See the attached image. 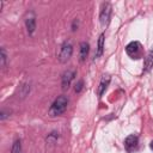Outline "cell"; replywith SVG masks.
Masks as SVG:
<instances>
[{
	"instance_id": "cell-1",
	"label": "cell",
	"mask_w": 153,
	"mask_h": 153,
	"mask_svg": "<svg viewBox=\"0 0 153 153\" xmlns=\"http://www.w3.org/2000/svg\"><path fill=\"white\" fill-rule=\"evenodd\" d=\"M67 105H68V98L66 96H59L53 102V104L50 105L49 111H48V115L50 117H57V116L62 115L66 111Z\"/></svg>"
},
{
	"instance_id": "cell-2",
	"label": "cell",
	"mask_w": 153,
	"mask_h": 153,
	"mask_svg": "<svg viewBox=\"0 0 153 153\" xmlns=\"http://www.w3.org/2000/svg\"><path fill=\"white\" fill-rule=\"evenodd\" d=\"M126 53L128 54V56H130L133 60H137L141 59L143 56V48L141 45L140 42L137 41H133L130 43L127 44L126 47Z\"/></svg>"
},
{
	"instance_id": "cell-3",
	"label": "cell",
	"mask_w": 153,
	"mask_h": 153,
	"mask_svg": "<svg viewBox=\"0 0 153 153\" xmlns=\"http://www.w3.org/2000/svg\"><path fill=\"white\" fill-rule=\"evenodd\" d=\"M73 54V44L71 41H65L61 47H60V51H59V55H57V59L61 63H65L67 62L71 56Z\"/></svg>"
},
{
	"instance_id": "cell-4",
	"label": "cell",
	"mask_w": 153,
	"mask_h": 153,
	"mask_svg": "<svg viewBox=\"0 0 153 153\" xmlns=\"http://www.w3.org/2000/svg\"><path fill=\"white\" fill-rule=\"evenodd\" d=\"M110 17H111V5L109 2H104L100 8V13H99V22L103 26H106L110 22Z\"/></svg>"
},
{
	"instance_id": "cell-5",
	"label": "cell",
	"mask_w": 153,
	"mask_h": 153,
	"mask_svg": "<svg viewBox=\"0 0 153 153\" xmlns=\"http://www.w3.org/2000/svg\"><path fill=\"white\" fill-rule=\"evenodd\" d=\"M75 75H76L75 69H67V71L63 72V74L61 76V87H62V90H68L69 88L71 82L73 81Z\"/></svg>"
},
{
	"instance_id": "cell-6",
	"label": "cell",
	"mask_w": 153,
	"mask_h": 153,
	"mask_svg": "<svg viewBox=\"0 0 153 153\" xmlns=\"http://www.w3.org/2000/svg\"><path fill=\"white\" fill-rule=\"evenodd\" d=\"M25 26H26L27 33L30 36H32L35 30H36V17H35V13L32 11H30L25 18Z\"/></svg>"
},
{
	"instance_id": "cell-7",
	"label": "cell",
	"mask_w": 153,
	"mask_h": 153,
	"mask_svg": "<svg viewBox=\"0 0 153 153\" xmlns=\"http://www.w3.org/2000/svg\"><path fill=\"white\" fill-rule=\"evenodd\" d=\"M137 143H139V139L135 134H131V135L127 136L126 140H124V147H126L127 152H129V153L133 152L137 147Z\"/></svg>"
},
{
	"instance_id": "cell-8",
	"label": "cell",
	"mask_w": 153,
	"mask_h": 153,
	"mask_svg": "<svg viewBox=\"0 0 153 153\" xmlns=\"http://www.w3.org/2000/svg\"><path fill=\"white\" fill-rule=\"evenodd\" d=\"M88 50H90V45L87 42H81L80 43V49H79V60L80 62H84L88 55Z\"/></svg>"
},
{
	"instance_id": "cell-9",
	"label": "cell",
	"mask_w": 153,
	"mask_h": 153,
	"mask_svg": "<svg viewBox=\"0 0 153 153\" xmlns=\"http://www.w3.org/2000/svg\"><path fill=\"white\" fill-rule=\"evenodd\" d=\"M109 84H110V76L109 75H103V78H102V80L99 82V87H98V96L99 97L103 96V93L108 88Z\"/></svg>"
},
{
	"instance_id": "cell-10",
	"label": "cell",
	"mask_w": 153,
	"mask_h": 153,
	"mask_svg": "<svg viewBox=\"0 0 153 153\" xmlns=\"http://www.w3.org/2000/svg\"><path fill=\"white\" fill-rule=\"evenodd\" d=\"M153 67V48L147 53L143 62V72H148Z\"/></svg>"
},
{
	"instance_id": "cell-11",
	"label": "cell",
	"mask_w": 153,
	"mask_h": 153,
	"mask_svg": "<svg viewBox=\"0 0 153 153\" xmlns=\"http://www.w3.org/2000/svg\"><path fill=\"white\" fill-rule=\"evenodd\" d=\"M103 51H104V33H100L99 38H98V42H97V50H96V55L94 57L98 59L103 55Z\"/></svg>"
},
{
	"instance_id": "cell-12",
	"label": "cell",
	"mask_w": 153,
	"mask_h": 153,
	"mask_svg": "<svg viewBox=\"0 0 153 153\" xmlns=\"http://www.w3.org/2000/svg\"><path fill=\"white\" fill-rule=\"evenodd\" d=\"M11 153H23V149H22V142L20 140H16L13 142V146H12V151Z\"/></svg>"
},
{
	"instance_id": "cell-13",
	"label": "cell",
	"mask_w": 153,
	"mask_h": 153,
	"mask_svg": "<svg viewBox=\"0 0 153 153\" xmlns=\"http://www.w3.org/2000/svg\"><path fill=\"white\" fill-rule=\"evenodd\" d=\"M57 139H59V133L57 131H51L47 136V142L48 143H54V142L57 141Z\"/></svg>"
},
{
	"instance_id": "cell-14",
	"label": "cell",
	"mask_w": 153,
	"mask_h": 153,
	"mask_svg": "<svg viewBox=\"0 0 153 153\" xmlns=\"http://www.w3.org/2000/svg\"><path fill=\"white\" fill-rule=\"evenodd\" d=\"M0 54H1V67H5L6 66V61H7V55H6V50H5L4 47H1Z\"/></svg>"
},
{
	"instance_id": "cell-15",
	"label": "cell",
	"mask_w": 153,
	"mask_h": 153,
	"mask_svg": "<svg viewBox=\"0 0 153 153\" xmlns=\"http://www.w3.org/2000/svg\"><path fill=\"white\" fill-rule=\"evenodd\" d=\"M82 87H84V81H82V80H79V81L75 84L74 90H75V92H76V93H79V92H81Z\"/></svg>"
},
{
	"instance_id": "cell-16",
	"label": "cell",
	"mask_w": 153,
	"mask_h": 153,
	"mask_svg": "<svg viewBox=\"0 0 153 153\" xmlns=\"http://www.w3.org/2000/svg\"><path fill=\"white\" fill-rule=\"evenodd\" d=\"M78 25H79V24H78V20L74 19V20H73V24H72V31H75V30L78 29Z\"/></svg>"
},
{
	"instance_id": "cell-17",
	"label": "cell",
	"mask_w": 153,
	"mask_h": 153,
	"mask_svg": "<svg viewBox=\"0 0 153 153\" xmlns=\"http://www.w3.org/2000/svg\"><path fill=\"white\" fill-rule=\"evenodd\" d=\"M149 147H151V149H153V141L151 142V145H149Z\"/></svg>"
}]
</instances>
